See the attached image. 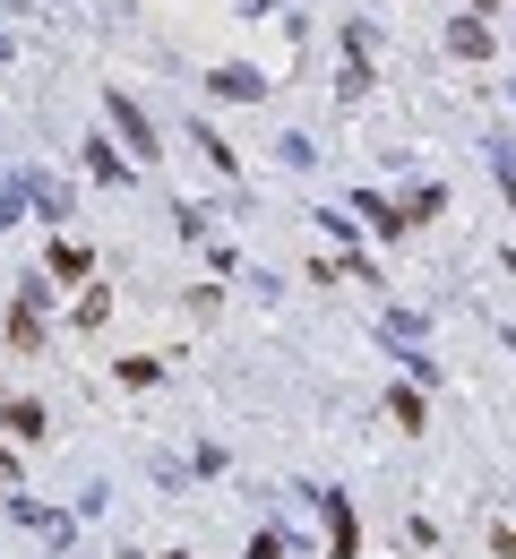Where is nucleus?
Listing matches in <instances>:
<instances>
[{
	"label": "nucleus",
	"instance_id": "obj_1",
	"mask_svg": "<svg viewBox=\"0 0 516 559\" xmlns=\"http://www.w3.org/2000/svg\"><path fill=\"white\" fill-rule=\"evenodd\" d=\"M9 345H17V353H44V310H35V293L17 301V319H9Z\"/></svg>",
	"mask_w": 516,
	"mask_h": 559
},
{
	"label": "nucleus",
	"instance_id": "obj_2",
	"mask_svg": "<svg viewBox=\"0 0 516 559\" xmlns=\"http://www.w3.org/2000/svg\"><path fill=\"white\" fill-rule=\"evenodd\" d=\"M112 121H121V139L139 146V155H155V130H147V112H139L130 95H112Z\"/></svg>",
	"mask_w": 516,
	"mask_h": 559
},
{
	"label": "nucleus",
	"instance_id": "obj_3",
	"mask_svg": "<svg viewBox=\"0 0 516 559\" xmlns=\"http://www.w3.org/2000/svg\"><path fill=\"white\" fill-rule=\"evenodd\" d=\"M0 421H9L17 439H44V430H52V421H44V405H9V414H0Z\"/></svg>",
	"mask_w": 516,
	"mask_h": 559
},
{
	"label": "nucleus",
	"instance_id": "obj_4",
	"mask_svg": "<svg viewBox=\"0 0 516 559\" xmlns=\"http://www.w3.org/2000/svg\"><path fill=\"white\" fill-rule=\"evenodd\" d=\"M216 86H224V95H259L267 78H259V70H216Z\"/></svg>",
	"mask_w": 516,
	"mask_h": 559
},
{
	"label": "nucleus",
	"instance_id": "obj_5",
	"mask_svg": "<svg viewBox=\"0 0 516 559\" xmlns=\"http://www.w3.org/2000/svg\"><path fill=\"white\" fill-rule=\"evenodd\" d=\"M473 9H500V0H473Z\"/></svg>",
	"mask_w": 516,
	"mask_h": 559
}]
</instances>
